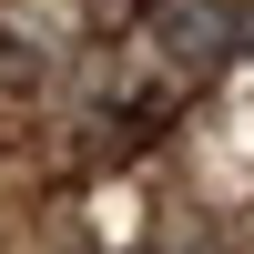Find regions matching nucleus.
Masks as SVG:
<instances>
[{
	"label": "nucleus",
	"instance_id": "nucleus-1",
	"mask_svg": "<svg viewBox=\"0 0 254 254\" xmlns=\"http://www.w3.org/2000/svg\"><path fill=\"white\" fill-rule=\"evenodd\" d=\"M142 41H153L173 71H214V61L244 41V20H234V0H153Z\"/></svg>",
	"mask_w": 254,
	"mask_h": 254
}]
</instances>
